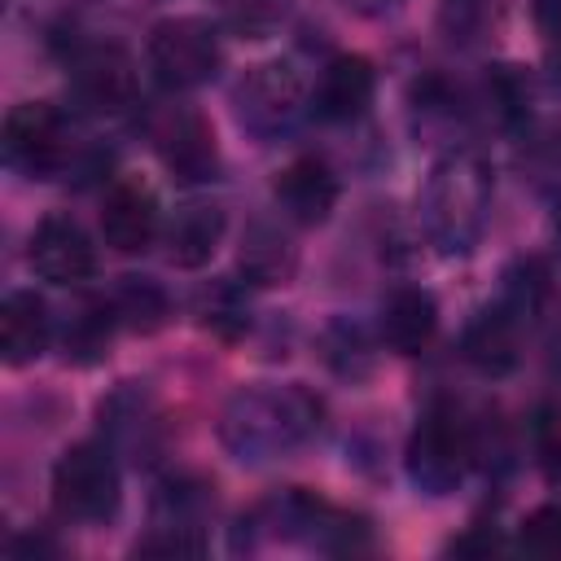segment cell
<instances>
[{
	"mask_svg": "<svg viewBox=\"0 0 561 561\" xmlns=\"http://www.w3.org/2000/svg\"><path fill=\"white\" fill-rule=\"evenodd\" d=\"M324 425V403L298 381H250L219 408V443L241 465H272L307 447Z\"/></svg>",
	"mask_w": 561,
	"mask_h": 561,
	"instance_id": "cell-1",
	"label": "cell"
},
{
	"mask_svg": "<svg viewBox=\"0 0 561 561\" xmlns=\"http://www.w3.org/2000/svg\"><path fill=\"white\" fill-rule=\"evenodd\" d=\"M491 197H495V171L486 167V158H478L469 149L438 158L416 197L425 241L443 259L473 254L486 232V219H491Z\"/></svg>",
	"mask_w": 561,
	"mask_h": 561,
	"instance_id": "cell-2",
	"label": "cell"
},
{
	"mask_svg": "<svg viewBox=\"0 0 561 561\" xmlns=\"http://www.w3.org/2000/svg\"><path fill=\"white\" fill-rule=\"evenodd\" d=\"M478 460V438H473V425L465 421V412L447 399H434L425 403V412L416 416L412 434H408V447H403V469H408V482L421 491V495H451L469 465Z\"/></svg>",
	"mask_w": 561,
	"mask_h": 561,
	"instance_id": "cell-3",
	"label": "cell"
},
{
	"mask_svg": "<svg viewBox=\"0 0 561 561\" xmlns=\"http://www.w3.org/2000/svg\"><path fill=\"white\" fill-rule=\"evenodd\" d=\"M118 451L105 438H83L66 447L53 465V508L61 522L75 526H105L114 522L123 504V478H118Z\"/></svg>",
	"mask_w": 561,
	"mask_h": 561,
	"instance_id": "cell-4",
	"label": "cell"
},
{
	"mask_svg": "<svg viewBox=\"0 0 561 561\" xmlns=\"http://www.w3.org/2000/svg\"><path fill=\"white\" fill-rule=\"evenodd\" d=\"M232 114L254 140H280L307 114V83L289 61H259L237 79Z\"/></svg>",
	"mask_w": 561,
	"mask_h": 561,
	"instance_id": "cell-5",
	"label": "cell"
},
{
	"mask_svg": "<svg viewBox=\"0 0 561 561\" xmlns=\"http://www.w3.org/2000/svg\"><path fill=\"white\" fill-rule=\"evenodd\" d=\"M149 66L158 75L162 88L171 92H193L202 83H210L224 66V44H219V31L215 22L206 18H162L153 31H149Z\"/></svg>",
	"mask_w": 561,
	"mask_h": 561,
	"instance_id": "cell-6",
	"label": "cell"
},
{
	"mask_svg": "<svg viewBox=\"0 0 561 561\" xmlns=\"http://www.w3.org/2000/svg\"><path fill=\"white\" fill-rule=\"evenodd\" d=\"M153 153L162 158V167L184 180V184H206L219 175V145H215V127L197 105L171 101L158 105L145 123Z\"/></svg>",
	"mask_w": 561,
	"mask_h": 561,
	"instance_id": "cell-7",
	"label": "cell"
},
{
	"mask_svg": "<svg viewBox=\"0 0 561 561\" xmlns=\"http://www.w3.org/2000/svg\"><path fill=\"white\" fill-rule=\"evenodd\" d=\"M70 158L66 114L48 101H22L4 114V162L26 180H53Z\"/></svg>",
	"mask_w": 561,
	"mask_h": 561,
	"instance_id": "cell-8",
	"label": "cell"
},
{
	"mask_svg": "<svg viewBox=\"0 0 561 561\" xmlns=\"http://www.w3.org/2000/svg\"><path fill=\"white\" fill-rule=\"evenodd\" d=\"M70 92L92 114H123L136 105V61L118 44H88L70 57Z\"/></svg>",
	"mask_w": 561,
	"mask_h": 561,
	"instance_id": "cell-9",
	"label": "cell"
},
{
	"mask_svg": "<svg viewBox=\"0 0 561 561\" xmlns=\"http://www.w3.org/2000/svg\"><path fill=\"white\" fill-rule=\"evenodd\" d=\"M26 263L48 285H83L96 272V245L75 215L53 210L35 224L31 245H26Z\"/></svg>",
	"mask_w": 561,
	"mask_h": 561,
	"instance_id": "cell-10",
	"label": "cell"
},
{
	"mask_svg": "<svg viewBox=\"0 0 561 561\" xmlns=\"http://www.w3.org/2000/svg\"><path fill=\"white\" fill-rule=\"evenodd\" d=\"M96 416H101L105 443L118 456L153 460V451L162 447V408H158V399L145 381H123L118 390H110L101 399Z\"/></svg>",
	"mask_w": 561,
	"mask_h": 561,
	"instance_id": "cell-11",
	"label": "cell"
},
{
	"mask_svg": "<svg viewBox=\"0 0 561 561\" xmlns=\"http://www.w3.org/2000/svg\"><path fill=\"white\" fill-rule=\"evenodd\" d=\"M272 197H276V206H280V215H285L289 224H298V228H320V224L333 215V206H337V197H342V184H337V175H333V167H329L324 158L302 153V158H294V162H285V167L276 171Z\"/></svg>",
	"mask_w": 561,
	"mask_h": 561,
	"instance_id": "cell-12",
	"label": "cell"
},
{
	"mask_svg": "<svg viewBox=\"0 0 561 561\" xmlns=\"http://www.w3.org/2000/svg\"><path fill=\"white\" fill-rule=\"evenodd\" d=\"M101 237L118 254H145L158 237V197L145 180L123 175L101 202Z\"/></svg>",
	"mask_w": 561,
	"mask_h": 561,
	"instance_id": "cell-13",
	"label": "cell"
},
{
	"mask_svg": "<svg viewBox=\"0 0 561 561\" xmlns=\"http://www.w3.org/2000/svg\"><path fill=\"white\" fill-rule=\"evenodd\" d=\"M530 329L513 316V311H504L495 298L465 324V337H460V355L482 373V377H508L513 368H517V359H522V337H526Z\"/></svg>",
	"mask_w": 561,
	"mask_h": 561,
	"instance_id": "cell-14",
	"label": "cell"
},
{
	"mask_svg": "<svg viewBox=\"0 0 561 561\" xmlns=\"http://www.w3.org/2000/svg\"><path fill=\"white\" fill-rule=\"evenodd\" d=\"M438 333V302L421 285H399L377 311V337L390 355H421Z\"/></svg>",
	"mask_w": 561,
	"mask_h": 561,
	"instance_id": "cell-15",
	"label": "cell"
},
{
	"mask_svg": "<svg viewBox=\"0 0 561 561\" xmlns=\"http://www.w3.org/2000/svg\"><path fill=\"white\" fill-rule=\"evenodd\" d=\"M373 96H377V70H373V61L359 57V53H337V57L324 61L311 105L329 123H351V118H359L373 105Z\"/></svg>",
	"mask_w": 561,
	"mask_h": 561,
	"instance_id": "cell-16",
	"label": "cell"
},
{
	"mask_svg": "<svg viewBox=\"0 0 561 561\" xmlns=\"http://www.w3.org/2000/svg\"><path fill=\"white\" fill-rule=\"evenodd\" d=\"M53 342V316L48 302L35 289H13L0 302V359L9 368L35 364Z\"/></svg>",
	"mask_w": 561,
	"mask_h": 561,
	"instance_id": "cell-17",
	"label": "cell"
},
{
	"mask_svg": "<svg viewBox=\"0 0 561 561\" xmlns=\"http://www.w3.org/2000/svg\"><path fill=\"white\" fill-rule=\"evenodd\" d=\"M224 232H228L224 206H215V202H184V206H175V215H171V224L162 232L167 259L175 267H184V272L206 267L215 259Z\"/></svg>",
	"mask_w": 561,
	"mask_h": 561,
	"instance_id": "cell-18",
	"label": "cell"
},
{
	"mask_svg": "<svg viewBox=\"0 0 561 561\" xmlns=\"http://www.w3.org/2000/svg\"><path fill=\"white\" fill-rule=\"evenodd\" d=\"M237 267L250 285H285L294 272H298V250L294 241L276 228V224H250L245 237H241V254H237Z\"/></svg>",
	"mask_w": 561,
	"mask_h": 561,
	"instance_id": "cell-19",
	"label": "cell"
},
{
	"mask_svg": "<svg viewBox=\"0 0 561 561\" xmlns=\"http://www.w3.org/2000/svg\"><path fill=\"white\" fill-rule=\"evenodd\" d=\"M110 307L118 316V329H131V333H158L171 320V298L149 276H123L118 289L110 294Z\"/></svg>",
	"mask_w": 561,
	"mask_h": 561,
	"instance_id": "cell-20",
	"label": "cell"
},
{
	"mask_svg": "<svg viewBox=\"0 0 561 561\" xmlns=\"http://www.w3.org/2000/svg\"><path fill=\"white\" fill-rule=\"evenodd\" d=\"M543 298H548V272L539 259H517L504 276H500V289H495V302L504 311H513L526 329H535L539 311H543Z\"/></svg>",
	"mask_w": 561,
	"mask_h": 561,
	"instance_id": "cell-21",
	"label": "cell"
},
{
	"mask_svg": "<svg viewBox=\"0 0 561 561\" xmlns=\"http://www.w3.org/2000/svg\"><path fill=\"white\" fill-rule=\"evenodd\" d=\"M114 329H118V316L110 302H92L75 316V324L66 329V359L75 364H101L110 355V342H114Z\"/></svg>",
	"mask_w": 561,
	"mask_h": 561,
	"instance_id": "cell-22",
	"label": "cell"
},
{
	"mask_svg": "<svg viewBox=\"0 0 561 561\" xmlns=\"http://www.w3.org/2000/svg\"><path fill=\"white\" fill-rule=\"evenodd\" d=\"M320 342H324V364H329L337 377L359 381V377H368L373 364H377V351H373L368 333H364L359 324H351V320H333Z\"/></svg>",
	"mask_w": 561,
	"mask_h": 561,
	"instance_id": "cell-23",
	"label": "cell"
},
{
	"mask_svg": "<svg viewBox=\"0 0 561 561\" xmlns=\"http://www.w3.org/2000/svg\"><path fill=\"white\" fill-rule=\"evenodd\" d=\"M495 18H500L495 0H438V13H434L443 39H451L460 48L482 44L495 31Z\"/></svg>",
	"mask_w": 561,
	"mask_h": 561,
	"instance_id": "cell-24",
	"label": "cell"
},
{
	"mask_svg": "<svg viewBox=\"0 0 561 561\" xmlns=\"http://www.w3.org/2000/svg\"><path fill=\"white\" fill-rule=\"evenodd\" d=\"M197 320H202V329H210L215 337L232 342V337L245 333V324H250V307H245V298H241L237 285L219 280V285H210V289L197 294Z\"/></svg>",
	"mask_w": 561,
	"mask_h": 561,
	"instance_id": "cell-25",
	"label": "cell"
},
{
	"mask_svg": "<svg viewBox=\"0 0 561 561\" xmlns=\"http://www.w3.org/2000/svg\"><path fill=\"white\" fill-rule=\"evenodd\" d=\"M294 0H224V18L241 39H267L289 18Z\"/></svg>",
	"mask_w": 561,
	"mask_h": 561,
	"instance_id": "cell-26",
	"label": "cell"
},
{
	"mask_svg": "<svg viewBox=\"0 0 561 561\" xmlns=\"http://www.w3.org/2000/svg\"><path fill=\"white\" fill-rule=\"evenodd\" d=\"M517 548L530 557H561V504H539L517 530Z\"/></svg>",
	"mask_w": 561,
	"mask_h": 561,
	"instance_id": "cell-27",
	"label": "cell"
},
{
	"mask_svg": "<svg viewBox=\"0 0 561 561\" xmlns=\"http://www.w3.org/2000/svg\"><path fill=\"white\" fill-rule=\"evenodd\" d=\"M530 447L543 473H561V403H539L530 416Z\"/></svg>",
	"mask_w": 561,
	"mask_h": 561,
	"instance_id": "cell-28",
	"label": "cell"
},
{
	"mask_svg": "<svg viewBox=\"0 0 561 561\" xmlns=\"http://www.w3.org/2000/svg\"><path fill=\"white\" fill-rule=\"evenodd\" d=\"M451 552H473V557H486V552H495V548H504V539L491 530V526H469L460 539H451L447 543Z\"/></svg>",
	"mask_w": 561,
	"mask_h": 561,
	"instance_id": "cell-29",
	"label": "cell"
},
{
	"mask_svg": "<svg viewBox=\"0 0 561 561\" xmlns=\"http://www.w3.org/2000/svg\"><path fill=\"white\" fill-rule=\"evenodd\" d=\"M530 13H535V26L548 44H561V0H530Z\"/></svg>",
	"mask_w": 561,
	"mask_h": 561,
	"instance_id": "cell-30",
	"label": "cell"
},
{
	"mask_svg": "<svg viewBox=\"0 0 561 561\" xmlns=\"http://www.w3.org/2000/svg\"><path fill=\"white\" fill-rule=\"evenodd\" d=\"M346 9H355V13H364V18H386V13H394L403 0H342Z\"/></svg>",
	"mask_w": 561,
	"mask_h": 561,
	"instance_id": "cell-31",
	"label": "cell"
},
{
	"mask_svg": "<svg viewBox=\"0 0 561 561\" xmlns=\"http://www.w3.org/2000/svg\"><path fill=\"white\" fill-rule=\"evenodd\" d=\"M552 228H557V237H561V197H557V206H552Z\"/></svg>",
	"mask_w": 561,
	"mask_h": 561,
	"instance_id": "cell-32",
	"label": "cell"
}]
</instances>
